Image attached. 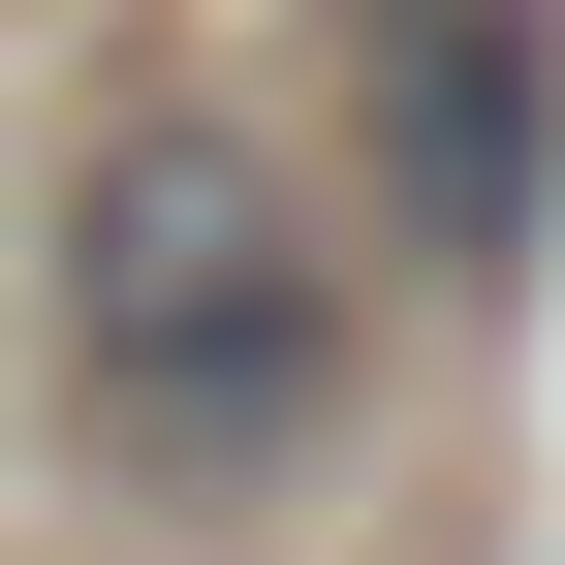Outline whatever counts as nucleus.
<instances>
[{"instance_id": "f257e3e1", "label": "nucleus", "mask_w": 565, "mask_h": 565, "mask_svg": "<svg viewBox=\"0 0 565 565\" xmlns=\"http://www.w3.org/2000/svg\"><path fill=\"white\" fill-rule=\"evenodd\" d=\"M32 345H63V440L126 471V503H252V471L345 440V221L252 158L221 95H126L95 158H63V252H32Z\"/></svg>"}, {"instance_id": "f03ea898", "label": "nucleus", "mask_w": 565, "mask_h": 565, "mask_svg": "<svg viewBox=\"0 0 565 565\" xmlns=\"http://www.w3.org/2000/svg\"><path fill=\"white\" fill-rule=\"evenodd\" d=\"M503 189H534V0H408V221L503 252Z\"/></svg>"}]
</instances>
